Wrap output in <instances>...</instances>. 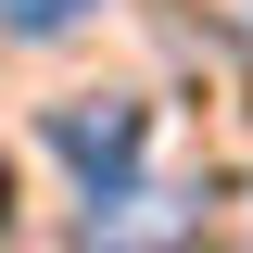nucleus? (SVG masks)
Returning <instances> with one entry per match:
<instances>
[{
  "label": "nucleus",
  "mask_w": 253,
  "mask_h": 253,
  "mask_svg": "<svg viewBox=\"0 0 253 253\" xmlns=\"http://www.w3.org/2000/svg\"><path fill=\"white\" fill-rule=\"evenodd\" d=\"M0 228H13V165H0Z\"/></svg>",
  "instance_id": "423d86ee"
},
{
  "label": "nucleus",
  "mask_w": 253,
  "mask_h": 253,
  "mask_svg": "<svg viewBox=\"0 0 253 253\" xmlns=\"http://www.w3.org/2000/svg\"><path fill=\"white\" fill-rule=\"evenodd\" d=\"M101 0H0V26L13 38H63V26H89Z\"/></svg>",
  "instance_id": "20e7f679"
},
{
  "label": "nucleus",
  "mask_w": 253,
  "mask_h": 253,
  "mask_svg": "<svg viewBox=\"0 0 253 253\" xmlns=\"http://www.w3.org/2000/svg\"><path fill=\"white\" fill-rule=\"evenodd\" d=\"M139 139H152V114H139V101L126 89H89V101H51V152L76 165V177H126V165H139Z\"/></svg>",
  "instance_id": "f03ea898"
},
{
  "label": "nucleus",
  "mask_w": 253,
  "mask_h": 253,
  "mask_svg": "<svg viewBox=\"0 0 253 253\" xmlns=\"http://www.w3.org/2000/svg\"><path fill=\"white\" fill-rule=\"evenodd\" d=\"M190 203L203 190H165V177H101L89 215H76V253H190Z\"/></svg>",
  "instance_id": "f257e3e1"
},
{
  "label": "nucleus",
  "mask_w": 253,
  "mask_h": 253,
  "mask_svg": "<svg viewBox=\"0 0 253 253\" xmlns=\"http://www.w3.org/2000/svg\"><path fill=\"white\" fill-rule=\"evenodd\" d=\"M190 253H253V177H215L190 203Z\"/></svg>",
  "instance_id": "7ed1b4c3"
},
{
  "label": "nucleus",
  "mask_w": 253,
  "mask_h": 253,
  "mask_svg": "<svg viewBox=\"0 0 253 253\" xmlns=\"http://www.w3.org/2000/svg\"><path fill=\"white\" fill-rule=\"evenodd\" d=\"M215 13H228V38H241V51H253V0H215Z\"/></svg>",
  "instance_id": "39448f33"
}]
</instances>
